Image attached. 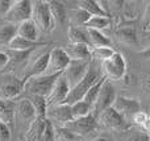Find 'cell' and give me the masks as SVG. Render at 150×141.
<instances>
[{
    "instance_id": "12",
    "label": "cell",
    "mask_w": 150,
    "mask_h": 141,
    "mask_svg": "<svg viewBox=\"0 0 150 141\" xmlns=\"http://www.w3.org/2000/svg\"><path fill=\"white\" fill-rule=\"evenodd\" d=\"M70 84L67 83L66 78L63 75H61L57 79L54 87H53L50 95L46 98L47 100V107H54V106H59V104H65L66 99L69 96V92H70Z\"/></svg>"
},
{
    "instance_id": "47",
    "label": "cell",
    "mask_w": 150,
    "mask_h": 141,
    "mask_svg": "<svg viewBox=\"0 0 150 141\" xmlns=\"http://www.w3.org/2000/svg\"><path fill=\"white\" fill-rule=\"evenodd\" d=\"M18 141H26V140H25V137H24V136H21L20 139H18Z\"/></svg>"
},
{
    "instance_id": "10",
    "label": "cell",
    "mask_w": 150,
    "mask_h": 141,
    "mask_svg": "<svg viewBox=\"0 0 150 141\" xmlns=\"http://www.w3.org/2000/svg\"><path fill=\"white\" fill-rule=\"evenodd\" d=\"M92 61H71L62 75L66 78L67 83L70 84V89L75 87L83 78L86 77L87 71L90 70V66Z\"/></svg>"
},
{
    "instance_id": "6",
    "label": "cell",
    "mask_w": 150,
    "mask_h": 141,
    "mask_svg": "<svg viewBox=\"0 0 150 141\" xmlns=\"http://www.w3.org/2000/svg\"><path fill=\"white\" fill-rule=\"evenodd\" d=\"M71 60L66 54L65 49L62 47H53L49 52V62L45 70L44 75L53 77V75H62L63 71L70 65Z\"/></svg>"
},
{
    "instance_id": "25",
    "label": "cell",
    "mask_w": 150,
    "mask_h": 141,
    "mask_svg": "<svg viewBox=\"0 0 150 141\" xmlns=\"http://www.w3.org/2000/svg\"><path fill=\"white\" fill-rule=\"evenodd\" d=\"M16 36H17V25L9 23L0 25V49L8 47V45Z\"/></svg>"
},
{
    "instance_id": "46",
    "label": "cell",
    "mask_w": 150,
    "mask_h": 141,
    "mask_svg": "<svg viewBox=\"0 0 150 141\" xmlns=\"http://www.w3.org/2000/svg\"><path fill=\"white\" fill-rule=\"evenodd\" d=\"M145 36H146V41L149 42V46H150V30H145Z\"/></svg>"
},
{
    "instance_id": "33",
    "label": "cell",
    "mask_w": 150,
    "mask_h": 141,
    "mask_svg": "<svg viewBox=\"0 0 150 141\" xmlns=\"http://www.w3.org/2000/svg\"><path fill=\"white\" fill-rule=\"evenodd\" d=\"M91 17H92V16H91L90 13L86 12L84 9H82V8H79V7L71 12V16H69V18L71 20L74 26H86V24L90 21Z\"/></svg>"
},
{
    "instance_id": "13",
    "label": "cell",
    "mask_w": 150,
    "mask_h": 141,
    "mask_svg": "<svg viewBox=\"0 0 150 141\" xmlns=\"http://www.w3.org/2000/svg\"><path fill=\"white\" fill-rule=\"evenodd\" d=\"M24 79L18 78H7L0 84V98L5 100H15L24 91Z\"/></svg>"
},
{
    "instance_id": "14",
    "label": "cell",
    "mask_w": 150,
    "mask_h": 141,
    "mask_svg": "<svg viewBox=\"0 0 150 141\" xmlns=\"http://www.w3.org/2000/svg\"><path fill=\"white\" fill-rule=\"evenodd\" d=\"M16 118L20 120L21 124L25 125V131L37 119V113L28 98H24L16 103Z\"/></svg>"
},
{
    "instance_id": "5",
    "label": "cell",
    "mask_w": 150,
    "mask_h": 141,
    "mask_svg": "<svg viewBox=\"0 0 150 141\" xmlns=\"http://www.w3.org/2000/svg\"><path fill=\"white\" fill-rule=\"evenodd\" d=\"M101 70L108 81H120L127 74V62L121 53L116 52L109 60L101 62Z\"/></svg>"
},
{
    "instance_id": "19",
    "label": "cell",
    "mask_w": 150,
    "mask_h": 141,
    "mask_svg": "<svg viewBox=\"0 0 150 141\" xmlns=\"http://www.w3.org/2000/svg\"><path fill=\"white\" fill-rule=\"evenodd\" d=\"M105 1H96V0H82L78 3V7L84 9L86 12H88L91 16H108L109 12L107 8Z\"/></svg>"
},
{
    "instance_id": "18",
    "label": "cell",
    "mask_w": 150,
    "mask_h": 141,
    "mask_svg": "<svg viewBox=\"0 0 150 141\" xmlns=\"http://www.w3.org/2000/svg\"><path fill=\"white\" fill-rule=\"evenodd\" d=\"M38 33H40L38 26L36 25V23L32 18L17 25V36L23 37V38L28 40V41L38 42Z\"/></svg>"
},
{
    "instance_id": "35",
    "label": "cell",
    "mask_w": 150,
    "mask_h": 141,
    "mask_svg": "<svg viewBox=\"0 0 150 141\" xmlns=\"http://www.w3.org/2000/svg\"><path fill=\"white\" fill-rule=\"evenodd\" d=\"M41 141H55V127L53 125V123L49 119H47V123H46V127H45Z\"/></svg>"
},
{
    "instance_id": "34",
    "label": "cell",
    "mask_w": 150,
    "mask_h": 141,
    "mask_svg": "<svg viewBox=\"0 0 150 141\" xmlns=\"http://www.w3.org/2000/svg\"><path fill=\"white\" fill-rule=\"evenodd\" d=\"M55 141H83V137L74 133L66 127H57L55 128Z\"/></svg>"
},
{
    "instance_id": "11",
    "label": "cell",
    "mask_w": 150,
    "mask_h": 141,
    "mask_svg": "<svg viewBox=\"0 0 150 141\" xmlns=\"http://www.w3.org/2000/svg\"><path fill=\"white\" fill-rule=\"evenodd\" d=\"M113 108L119 113H121L125 119H128L130 121L133 116L141 111V102L138 99H136V98L117 95L116 100L113 103Z\"/></svg>"
},
{
    "instance_id": "20",
    "label": "cell",
    "mask_w": 150,
    "mask_h": 141,
    "mask_svg": "<svg viewBox=\"0 0 150 141\" xmlns=\"http://www.w3.org/2000/svg\"><path fill=\"white\" fill-rule=\"evenodd\" d=\"M46 123H47V119L37 118L25 131V135H24L25 140L26 141H41Z\"/></svg>"
},
{
    "instance_id": "42",
    "label": "cell",
    "mask_w": 150,
    "mask_h": 141,
    "mask_svg": "<svg viewBox=\"0 0 150 141\" xmlns=\"http://www.w3.org/2000/svg\"><path fill=\"white\" fill-rule=\"evenodd\" d=\"M138 54H140L141 57H144L145 60H150V46L145 47V49H142V50H138Z\"/></svg>"
},
{
    "instance_id": "31",
    "label": "cell",
    "mask_w": 150,
    "mask_h": 141,
    "mask_svg": "<svg viewBox=\"0 0 150 141\" xmlns=\"http://www.w3.org/2000/svg\"><path fill=\"white\" fill-rule=\"evenodd\" d=\"M115 53L116 52L113 50L112 46H95V47L91 46V58L100 61V62L109 60Z\"/></svg>"
},
{
    "instance_id": "32",
    "label": "cell",
    "mask_w": 150,
    "mask_h": 141,
    "mask_svg": "<svg viewBox=\"0 0 150 141\" xmlns=\"http://www.w3.org/2000/svg\"><path fill=\"white\" fill-rule=\"evenodd\" d=\"M93 112V108L91 107L88 103H86L84 100H79V102L74 103L71 106V113H73L74 119H80L86 118V116L91 115Z\"/></svg>"
},
{
    "instance_id": "16",
    "label": "cell",
    "mask_w": 150,
    "mask_h": 141,
    "mask_svg": "<svg viewBox=\"0 0 150 141\" xmlns=\"http://www.w3.org/2000/svg\"><path fill=\"white\" fill-rule=\"evenodd\" d=\"M116 36L120 42L128 45L130 47H138L140 42H138L137 30L134 26L132 25H120L116 30Z\"/></svg>"
},
{
    "instance_id": "43",
    "label": "cell",
    "mask_w": 150,
    "mask_h": 141,
    "mask_svg": "<svg viewBox=\"0 0 150 141\" xmlns=\"http://www.w3.org/2000/svg\"><path fill=\"white\" fill-rule=\"evenodd\" d=\"M141 131H144L145 133L150 135V116L148 119H146V121L142 124V127H141Z\"/></svg>"
},
{
    "instance_id": "7",
    "label": "cell",
    "mask_w": 150,
    "mask_h": 141,
    "mask_svg": "<svg viewBox=\"0 0 150 141\" xmlns=\"http://www.w3.org/2000/svg\"><path fill=\"white\" fill-rule=\"evenodd\" d=\"M32 18V1L30 0H16L13 1L9 12L4 17L5 23L9 24H18L24 23L26 20Z\"/></svg>"
},
{
    "instance_id": "9",
    "label": "cell",
    "mask_w": 150,
    "mask_h": 141,
    "mask_svg": "<svg viewBox=\"0 0 150 141\" xmlns=\"http://www.w3.org/2000/svg\"><path fill=\"white\" fill-rule=\"evenodd\" d=\"M65 127L84 139V137L92 135L99 128V121H98V118L93 113H91V115L86 116V118L74 119L70 123L66 124Z\"/></svg>"
},
{
    "instance_id": "4",
    "label": "cell",
    "mask_w": 150,
    "mask_h": 141,
    "mask_svg": "<svg viewBox=\"0 0 150 141\" xmlns=\"http://www.w3.org/2000/svg\"><path fill=\"white\" fill-rule=\"evenodd\" d=\"M59 77L61 75H40L29 79H24V83H25L24 84V91L28 92V96L29 95H38V96L47 98Z\"/></svg>"
},
{
    "instance_id": "15",
    "label": "cell",
    "mask_w": 150,
    "mask_h": 141,
    "mask_svg": "<svg viewBox=\"0 0 150 141\" xmlns=\"http://www.w3.org/2000/svg\"><path fill=\"white\" fill-rule=\"evenodd\" d=\"M47 116H49V119L57 121L59 124V127H65L67 123L74 120L73 113H71V106L67 104H59L50 107L47 110Z\"/></svg>"
},
{
    "instance_id": "30",
    "label": "cell",
    "mask_w": 150,
    "mask_h": 141,
    "mask_svg": "<svg viewBox=\"0 0 150 141\" xmlns=\"http://www.w3.org/2000/svg\"><path fill=\"white\" fill-rule=\"evenodd\" d=\"M105 79H107L105 77H101V78L99 79V81L96 82L90 90H88L87 94H86L84 98H83V100H84L86 103H88L92 108H93V106H95L96 100H98V96H99V94H100V90H101V87H103Z\"/></svg>"
},
{
    "instance_id": "44",
    "label": "cell",
    "mask_w": 150,
    "mask_h": 141,
    "mask_svg": "<svg viewBox=\"0 0 150 141\" xmlns=\"http://www.w3.org/2000/svg\"><path fill=\"white\" fill-rule=\"evenodd\" d=\"M145 21H146V26H148V24L150 23V3L148 7H146V11H145Z\"/></svg>"
},
{
    "instance_id": "1",
    "label": "cell",
    "mask_w": 150,
    "mask_h": 141,
    "mask_svg": "<svg viewBox=\"0 0 150 141\" xmlns=\"http://www.w3.org/2000/svg\"><path fill=\"white\" fill-rule=\"evenodd\" d=\"M101 77H104V75H101ZM101 77H100V74H99V69H96L95 66H93V63H91L90 70L87 71L86 77L76 84V86L70 90L65 104L73 106L74 103L79 102V100H83V98H84V95L87 94V91L101 78Z\"/></svg>"
},
{
    "instance_id": "37",
    "label": "cell",
    "mask_w": 150,
    "mask_h": 141,
    "mask_svg": "<svg viewBox=\"0 0 150 141\" xmlns=\"http://www.w3.org/2000/svg\"><path fill=\"white\" fill-rule=\"evenodd\" d=\"M149 118V115L146 112H144V111H140V112H137L134 116L132 118V120H130V123H132V125H137V127H142V124L146 121V119Z\"/></svg>"
},
{
    "instance_id": "24",
    "label": "cell",
    "mask_w": 150,
    "mask_h": 141,
    "mask_svg": "<svg viewBox=\"0 0 150 141\" xmlns=\"http://www.w3.org/2000/svg\"><path fill=\"white\" fill-rule=\"evenodd\" d=\"M49 7H50V11H52L53 18H54V23L59 24V25H63V24L66 23V20L69 18L65 3L58 1V0H50Z\"/></svg>"
},
{
    "instance_id": "39",
    "label": "cell",
    "mask_w": 150,
    "mask_h": 141,
    "mask_svg": "<svg viewBox=\"0 0 150 141\" xmlns=\"http://www.w3.org/2000/svg\"><path fill=\"white\" fill-rule=\"evenodd\" d=\"M13 1L11 0H0V17L4 18L7 16V13L9 12L11 7H12Z\"/></svg>"
},
{
    "instance_id": "41",
    "label": "cell",
    "mask_w": 150,
    "mask_h": 141,
    "mask_svg": "<svg viewBox=\"0 0 150 141\" xmlns=\"http://www.w3.org/2000/svg\"><path fill=\"white\" fill-rule=\"evenodd\" d=\"M8 63H9V57L5 52L0 50V70H3L4 67H7Z\"/></svg>"
},
{
    "instance_id": "45",
    "label": "cell",
    "mask_w": 150,
    "mask_h": 141,
    "mask_svg": "<svg viewBox=\"0 0 150 141\" xmlns=\"http://www.w3.org/2000/svg\"><path fill=\"white\" fill-rule=\"evenodd\" d=\"M93 141H111L108 139V137H105V136H99V137H96Z\"/></svg>"
},
{
    "instance_id": "28",
    "label": "cell",
    "mask_w": 150,
    "mask_h": 141,
    "mask_svg": "<svg viewBox=\"0 0 150 141\" xmlns=\"http://www.w3.org/2000/svg\"><path fill=\"white\" fill-rule=\"evenodd\" d=\"M28 99L30 100L32 106H33L34 111L37 113V118H44L47 119V100L45 96H38V95H29Z\"/></svg>"
},
{
    "instance_id": "21",
    "label": "cell",
    "mask_w": 150,
    "mask_h": 141,
    "mask_svg": "<svg viewBox=\"0 0 150 141\" xmlns=\"http://www.w3.org/2000/svg\"><path fill=\"white\" fill-rule=\"evenodd\" d=\"M16 118V103L0 98V123L12 127Z\"/></svg>"
},
{
    "instance_id": "40",
    "label": "cell",
    "mask_w": 150,
    "mask_h": 141,
    "mask_svg": "<svg viewBox=\"0 0 150 141\" xmlns=\"http://www.w3.org/2000/svg\"><path fill=\"white\" fill-rule=\"evenodd\" d=\"M142 89L146 94L150 95V71L142 77Z\"/></svg>"
},
{
    "instance_id": "8",
    "label": "cell",
    "mask_w": 150,
    "mask_h": 141,
    "mask_svg": "<svg viewBox=\"0 0 150 141\" xmlns=\"http://www.w3.org/2000/svg\"><path fill=\"white\" fill-rule=\"evenodd\" d=\"M117 98L116 90H115V86L112 84L111 81L105 79L103 87L100 90V94L98 96V100H96L95 106H93V115L98 118L101 112H104L105 110L113 107V103Z\"/></svg>"
},
{
    "instance_id": "3",
    "label": "cell",
    "mask_w": 150,
    "mask_h": 141,
    "mask_svg": "<svg viewBox=\"0 0 150 141\" xmlns=\"http://www.w3.org/2000/svg\"><path fill=\"white\" fill-rule=\"evenodd\" d=\"M98 121L101 127L112 132H129L132 129V123L119 113L113 107L105 110L98 116Z\"/></svg>"
},
{
    "instance_id": "36",
    "label": "cell",
    "mask_w": 150,
    "mask_h": 141,
    "mask_svg": "<svg viewBox=\"0 0 150 141\" xmlns=\"http://www.w3.org/2000/svg\"><path fill=\"white\" fill-rule=\"evenodd\" d=\"M127 141H150V135L145 133L141 129H134L128 135Z\"/></svg>"
},
{
    "instance_id": "17",
    "label": "cell",
    "mask_w": 150,
    "mask_h": 141,
    "mask_svg": "<svg viewBox=\"0 0 150 141\" xmlns=\"http://www.w3.org/2000/svg\"><path fill=\"white\" fill-rule=\"evenodd\" d=\"M71 61H91V46L86 44H69L65 47Z\"/></svg>"
},
{
    "instance_id": "27",
    "label": "cell",
    "mask_w": 150,
    "mask_h": 141,
    "mask_svg": "<svg viewBox=\"0 0 150 141\" xmlns=\"http://www.w3.org/2000/svg\"><path fill=\"white\" fill-rule=\"evenodd\" d=\"M90 38V45L92 47L95 46H112V41L107 34H104L101 30H93V29H86Z\"/></svg>"
},
{
    "instance_id": "22",
    "label": "cell",
    "mask_w": 150,
    "mask_h": 141,
    "mask_svg": "<svg viewBox=\"0 0 150 141\" xmlns=\"http://www.w3.org/2000/svg\"><path fill=\"white\" fill-rule=\"evenodd\" d=\"M45 45L46 44H44V42H32L20 36H16L11 41V44L8 45L7 50H12V52H32V50L45 46Z\"/></svg>"
},
{
    "instance_id": "38",
    "label": "cell",
    "mask_w": 150,
    "mask_h": 141,
    "mask_svg": "<svg viewBox=\"0 0 150 141\" xmlns=\"http://www.w3.org/2000/svg\"><path fill=\"white\" fill-rule=\"evenodd\" d=\"M12 139V132H11V127L7 124L0 123V141H11Z\"/></svg>"
},
{
    "instance_id": "29",
    "label": "cell",
    "mask_w": 150,
    "mask_h": 141,
    "mask_svg": "<svg viewBox=\"0 0 150 141\" xmlns=\"http://www.w3.org/2000/svg\"><path fill=\"white\" fill-rule=\"evenodd\" d=\"M112 23V18L108 16H93L86 24V29H93V30H101L107 29Z\"/></svg>"
},
{
    "instance_id": "26",
    "label": "cell",
    "mask_w": 150,
    "mask_h": 141,
    "mask_svg": "<svg viewBox=\"0 0 150 141\" xmlns=\"http://www.w3.org/2000/svg\"><path fill=\"white\" fill-rule=\"evenodd\" d=\"M67 36H69V44L90 45V38H88L87 30H83V29H80L79 26L70 25L69 26V30H67Z\"/></svg>"
},
{
    "instance_id": "23",
    "label": "cell",
    "mask_w": 150,
    "mask_h": 141,
    "mask_svg": "<svg viewBox=\"0 0 150 141\" xmlns=\"http://www.w3.org/2000/svg\"><path fill=\"white\" fill-rule=\"evenodd\" d=\"M47 62H49V52L41 54L33 63H32L30 70H29L28 74H25L24 79H29V78H33V77L44 75L45 70H46V67H47Z\"/></svg>"
},
{
    "instance_id": "2",
    "label": "cell",
    "mask_w": 150,
    "mask_h": 141,
    "mask_svg": "<svg viewBox=\"0 0 150 141\" xmlns=\"http://www.w3.org/2000/svg\"><path fill=\"white\" fill-rule=\"evenodd\" d=\"M32 20L42 32H52L55 28L49 1H45V0L32 1Z\"/></svg>"
}]
</instances>
